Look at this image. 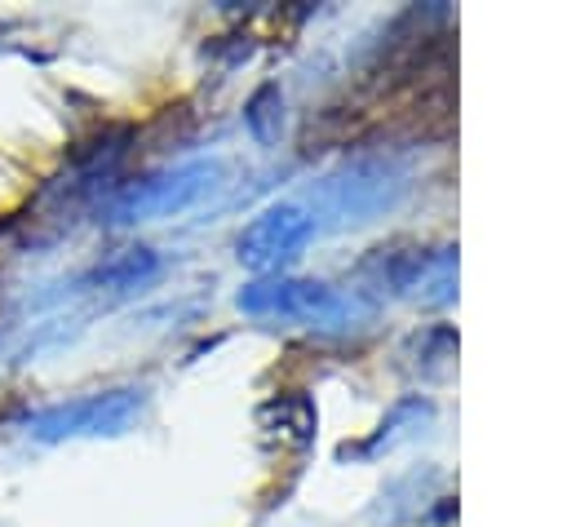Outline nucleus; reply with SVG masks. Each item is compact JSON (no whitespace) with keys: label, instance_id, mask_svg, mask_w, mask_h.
I'll return each mask as SVG.
<instances>
[{"label":"nucleus","instance_id":"nucleus-7","mask_svg":"<svg viewBox=\"0 0 567 527\" xmlns=\"http://www.w3.org/2000/svg\"><path fill=\"white\" fill-rule=\"evenodd\" d=\"M244 120H248V128H252V137L261 146H275L279 142V128H284V97H279V89L275 84L257 89L252 102H248V111H244Z\"/></svg>","mask_w":567,"mask_h":527},{"label":"nucleus","instance_id":"nucleus-4","mask_svg":"<svg viewBox=\"0 0 567 527\" xmlns=\"http://www.w3.org/2000/svg\"><path fill=\"white\" fill-rule=\"evenodd\" d=\"M310 235H315V217H310L301 204H275V208L257 213V217L239 230L235 257H239L248 270L270 275V270L288 266V261L306 248Z\"/></svg>","mask_w":567,"mask_h":527},{"label":"nucleus","instance_id":"nucleus-3","mask_svg":"<svg viewBox=\"0 0 567 527\" xmlns=\"http://www.w3.org/2000/svg\"><path fill=\"white\" fill-rule=\"evenodd\" d=\"M221 177V164L217 159H190V164H177V168H164V173H151L133 186H124L111 208H106V221L111 226H137V221H155V217H173L182 208H190L195 199H204Z\"/></svg>","mask_w":567,"mask_h":527},{"label":"nucleus","instance_id":"nucleus-2","mask_svg":"<svg viewBox=\"0 0 567 527\" xmlns=\"http://www.w3.org/2000/svg\"><path fill=\"white\" fill-rule=\"evenodd\" d=\"M239 310L244 314H261V319H292L306 328H350L354 319H363V301L350 292H337L332 283L319 279H261L248 283L239 292Z\"/></svg>","mask_w":567,"mask_h":527},{"label":"nucleus","instance_id":"nucleus-5","mask_svg":"<svg viewBox=\"0 0 567 527\" xmlns=\"http://www.w3.org/2000/svg\"><path fill=\"white\" fill-rule=\"evenodd\" d=\"M399 186H403V177H399L385 159H359V164H350L346 173L328 177V195H332L337 213H350V217L385 208Z\"/></svg>","mask_w":567,"mask_h":527},{"label":"nucleus","instance_id":"nucleus-6","mask_svg":"<svg viewBox=\"0 0 567 527\" xmlns=\"http://www.w3.org/2000/svg\"><path fill=\"white\" fill-rule=\"evenodd\" d=\"M155 252L151 248H124V252H115V257H106L93 275H89V283H97V288H137V283H146L151 275H155Z\"/></svg>","mask_w":567,"mask_h":527},{"label":"nucleus","instance_id":"nucleus-1","mask_svg":"<svg viewBox=\"0 0 567 527\" xmlns=\"http://www.w3.org/2000/svg\"><path fill=\"white\" fill-rule=\"evenodd\" d=\"M146 407V390L133 385H115V390H93V394H75L62 403H49L40 412L22 416V434L40 438V443H62V438H115L124 430H133L142 421Z\"/></svg>","mask_w":567,"mask_h":527}]
</instances>
